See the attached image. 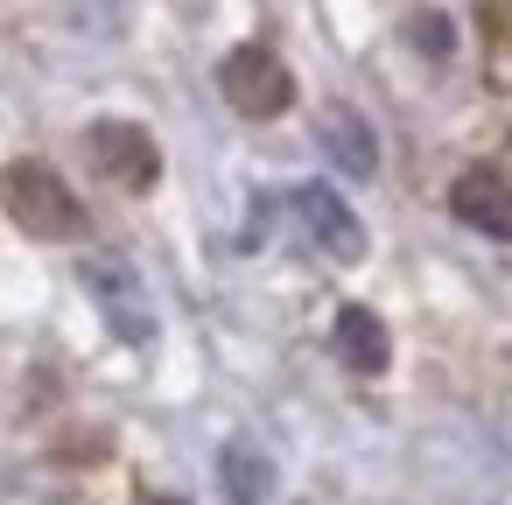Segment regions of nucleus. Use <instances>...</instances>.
<instances>
[{
  "label": "nucleus",
  "mask_w": 512,
  "mask_h": 505,
  "mask_svg": "<svg viewBox=\"0 0 512 505\" xmlns=\"http://www.w3.org/2000/svg\"><path fill=\"white\" fill-rule=\"evenodd\" d=\"M330 351H337V365H344V372L379 379V372H386V358H393V337H386V323H379L365 302H344V309H337V323H330Z\"/></svg>",
  "instance_id": "8"
},
{
  "label": "nucleus",
  "mask_w": 512,
  "mask_h": 505,
  "mask_svg": "<svg viewBox=\"0 0 512 505\" xmlns=\"http://www.w3.org/2000/svg\"><path fill=\"white\" fill-rule=\"evenodd\" d=\"M78 281H85L92 309L106 316V330L120 344H155V302H148V281L127 253H85Z\"/></svg>",
  "instance_id": "1"
},
{
  "label": "nucleus",
  "mask_w": 512,
  "mask_h": 505,
  "mask_svg": "<svg viewBox=\"0 0 512 505\" xmlns=\"http://www.w3.org/2000/svg\"><path fill=\"white\" fill-rule=\"evenodd\" d=\"M218 484H225L232 505H267V498H274V456H267L260 442L232 435V442L218 449Z\"/></svg>",
  "instance_id": "9"
},
{
  "label": "nucleus",
  "mask_w": 512,
  "mask_h": 505,
  "mask_svg": "<svg viewBox=\"0 0 512 505\" xmlns=\"http://www.w3.org/2000/svg\"><path fill=\"white\" fill-rule=\"evenodd\" d=\"M0 190H8V211L22 218V232H36V239H85V204L71 197V183L50 162H15L8 176H0Z\"/></svg>",
  "instance_id": "2"
},
{
  "label": "nucleus",
  "mask_w": 512,
  "mask_h": 505,
  "mask_svg": "<svg viewBox=\"0 0 512 505\" xmlns=\"http://www.w3.org/2000/svg\"><path fill=\"white\" fill-rule=\"evenodd\" d=\"M316 141H323V155L337 162V176H351V183L379 176V134H372V120H365L351 99H323V106H316Z\"/></svg>",
  "instance_id": "5"
},
{
  "label": "nucleus",
  "mask_w": 512,
  "mask_h": 505,
  "mask_svg": "<svg viewBox=\"0 0 512 505\" xmlns=\"http://www.w3.org/2000/svg\"><path fill=\"white\" fill-rule=\"evenodd\" d=\"M141 505H190V498H176V491H155V498H141Z\"/></svg>",
  "instance_id": "11"
},
{
  "label": "nucleus",
  "mask_w": 512,
  "mask_h": 505,
  "mask_svg": "<svg viewBox=\"0 0 512 505\" xmlns=\"http://www.w3.org/2000/svg\"><path fill=\"white\" fill-rule=\"evenodd\" d=\"M85 148H92L99 176H113L120 190H148V183L162 176V155H155L148 127H134V120H99V127L85 134Z\"/></svg>",
  "instance_id": "6"
},
{
  "label": "nucleus",
  "mask_w": 512,
  "mask_h": 505,
  "mask_svg": "<svg viewBox=\"0 0 512 505\" xmlns=\"http://www.w3.org/2000/svg\"><path fill=\"white\" fill-rule=\"evenodd\" d=\"M400 36H407V50L428 57V64H449V57H456V22H449L442 8H414V15L400 22Z\"/></svg>",
  "instance_id": "10"
},
{
  "label": "nucleus",
  "mask_w": 512,
  "mask_h": 505,
  "mask_svg": "<svg viewBox=\"0 0 512 505\" xmlns=\"http://www.w3.org/2000/svg\"><path fill=\"white\" fill-rule=\"evenodd\" d=\"M288 204H295V218H302V232H309V246L323 260H337V267H358L365 260V225H358V211L330 183H302Z\"/></svg>",
  "instance_id": "4"
},
{
  "label": "nucleus",
  "mask_w": 512,
  "mask_h": 505,
  "mask_svg": "<svg viewBox=\"0 0 512 505\" xmlns=\"http://www.w3.org/2000/svg\"><path fill=\"white\" fill-rule=\"evenodd\" d=\"M218 92H225V106H232L239 120H274V113L295 106V78H288V64H281L267 43H239V50H225V64H218Z\"/></svg>",
  "instance_id": "3"
},
{
  "label": "nucleus",
  "mask_w": 512,
  "mask_h": 505,
  "mask_svg": "<svg viewBox=\"0 0 512 505\" xmlns=\"http://www.w3.org/2000/svg\"><path fill=\"white\" fill-rule=\"evenodd\" d=\"M449 211L484 239H512V183L498 169H463L449 183Z\"/></svg>",
  "instance_id": "7"
}]
</instances>
